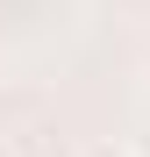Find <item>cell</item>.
Returning a JSON list of instances; mask_svg holds the SVG:
<instances>
[{
	"label": "cell",
	"instance_id": "cell-1",
	"mask_svg": "<svg viewBox=\"0 0 150 157\" xmlns=\"http://www.w3.org/2000/svg\"><path fill=\"white\" fill-rule=\"evenodd\" d=\"M79 157H136V150H129V143H114V136H100V143H86Z\"/></svg>",
	"mask_w": 150,
	"mask_h": 157
},
{
	"label": "cell",
	"instance_id": "cell-2",
	"mask_svg": "<svg viewBox=\"0 0 150 157\" xmlns=\"http://www.w3.org/2000/svg\"><path fill=\"white\" fill-rule=\"evenodd\" d=\"M0 157H21V150H14V136H0Z\"/></svg>",
	"mask_w": 150,
	"mask_h": 157
}]
</instances>
